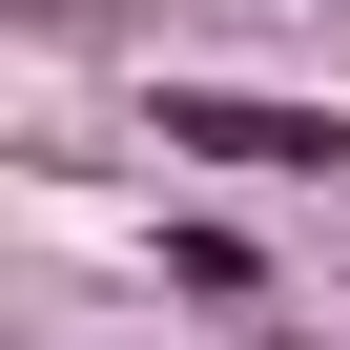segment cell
Segmentation results:
<instances>
[{
	"label": "cell",
	"mask_w": 350,
	"mask_h": 350,
	"mask_svg": "<svg viewBox=\"0 0 350 350\" xmlns=\"http://www.w3.org/2000/svg\"><path fill=\"white\" fill-rule=\"evenodd\" d=\"M165 288H186V309H247V288H268V247H247L227 206H186V227H165Z\"/></svg>",
	"instance_id": "obj_2"
},
{
	"label": "cell",
	"mask_w": 350,
	"mask_h": 350,
	"mask_svg": "<svg viewBox=\"0 0 350 350\" xmlns=\"http://www.w3.org/2000/svg\"><path fill=\"white\" fill-rule=\"evenodd\" d=\"M144 144L227 165V186H350V124H329V103H288V83H165V103H144Z\"/></svg>",
	"instance_id": "obj_1"
}]
</instances>
